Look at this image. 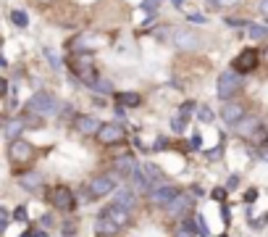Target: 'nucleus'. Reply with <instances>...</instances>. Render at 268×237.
Returning a JSON list of instances; mask_svg holds the SVG:
<instances>
[{"label": "nucleus", "instance_id": "f257e3e1", "mask_svg": "<svg viewBox=\"0 0 268 237\" xmlns=\"http://www.w3.org/2000/svg\"><path fill=\"white\" fill-rule=\"evenodd\" d=\"M58 100L50 92H37L35 98L27 103V113H37V116H45V113H55L58 111Z\"/></svg>", "mask_w": 268, "mask_h": 237}, {"label": "nucleus", "instance_id": "f03ea898", "mask_svg": "<svg viewBox=\"0 0 268 237\" xmlns=\"http://www.w3.org/2000/svg\"><path fill=\"white\" fill-rule=\"evenodd\" d=\"M239 87H242V74H237L234 69L232 72H224L218 76V98L221 100H229Z\"/></svg>", "mask_w": 268, "mask_h": 237}, {"label": "nucleus", "instance_id": "7ed1b4c3", "mask_svg": "<svg viewBox=\"0 0 268 237\" xmlns=\"http://www.w3.org/2000/svg\"><path fill=\"white\" fill-rule=\"evenodd\" d=\"M179 195H181V193L174 187V184H158V187L150 190V203H153V206H163V208H168Z\"/></svg>", "mask_w": 268, "mask_h": 237}, {"label": "nucleus", "instance_id": "20e7f679", "mask_svg": "<svg viewBox=\"0 0 268 237\" xmlns=\"http://www.w3.org/2000/svg\"><path fill=\"white\" fill-rule=\"evenodd\" d=\"M87 187H89V195H92V201H95V198H106V195H110V193L116 190V177H113V174L92 177V182H89Z\"/></svg>", "mask_w": 268, "mask_h": 237}, {"label": "nucleus", "instance_id": "39448f33", "mask_svg": "<svg viewBox=\"0 0 268 237\" xmlns=\"http://www.w3.org/2000/svg\"><path fill=\"white\" fill-rule=\"evenodd\" d=\"M97 140H100L103 145H119L126 140V129H124L121 124H103L100 132H97Z\"/></svg>", "mask_w": 268, "mask_h": 237}, {"label": "nucleus", "instance_id": "423d86ee", "mask_svg": "<svg viewBox=\"0 0 268 237\" xmlns=\"http://www.w3.org/2000/svg\"><path fill=\"white\" fill-rule=\"evenodd\" d=\"M8 156L14 164H29L32 158H35V148L27 143V140H14L8 148Z\"/></svg>", "mask_w": 268, "mask_h": 237}, {"label": "nucleus", "instance_id": "0eeeda50", "mask_svg": "<svg viewBox=\"0 0 268 237\" xmlns=\"http://www.w3.org/2000/svg\"><path fill=\"white\" fill-rule=\"evenodd\" d=\"M174 45H176V50H197L200 37H197L195 29H176L174 32Z\"/></svg>", "mask_w": 268, "mask_h": 237}, {"label": "nucleus", "instance_id": "6e6552de", "mask_svg": "<svg viewBox=\"0 0 268 237\" xmlns=\"http://www.w3.org/2000/svg\"><path fill=\"white\" fill-rule=\"evenodd\" d=\"M255 66H258V53L250 48V50H242V53L234 58L232 69L237 74H247V72H255Z\"/></svg>", "mask_w": 268, "mask_h": 237}, {"label": "nucleus", "instance_id": "1a4fd4ad", "mask_svg": "<svg viewBox=\"0 0 268 237\" xmlns=\"http://www.w3.org/2000/svg\"><path fill=\"white\" fill-rule=\"evenodd\" d=\"M100 216H106V219H110L116 224V227H126L129 224V211L126 208H121V206H116V203H110V206H106L100 211Z\"/></svg>", "mask_w": 268, "mask_h": 237}, {"label": "nucleus", "instance_id": "9d476101", "mask_svg": "<svg viewBox=\"0 0 268 237\" xmlns=\"http://www.w3.org/2000/svg\"><path fill=\"white\" fill-rule=\"evenodd\" d=\"M50 201H53V206L61 208V211H71V208H74V195H71L69 187H55L53 195H50Z\"/></svg>", "mask_w": 268, "mask_h": 237}, {"label": "nucleus", "instance_id": "9b49d317", "mask_svg": "<svg viewBox=\"0 0 268 237\" xmlns=\"http://www.w3.org/2000/svg\"><path fill=\"white\" fill-rule=\"evenodd\" d=\"M221 116H224V121L229 127H237L242 119H245V106H239V103H229L226 100V106H224V111H221Z\"/></svg>", "mask_w": 268, "mask_h": 237}, {"label": "nucleus", "instance_id": "f8f14e48", "mask_svg": "<svg viewBox=\"0 0 268 237\" xmlns=\"http://www.w3.org/2000/svg\"><path fill=\"white\" fill-rule=\"evenodd\" d=\"M113 203H116V206H121V208H126V211H132V208L137 206L134 190H132V187H119V190H116Z\"/></svg>", "mask_w": 268, "mask_h": 237}, {"label": "nucleus", "instance_id": "ddd939ff", "mask_svg": "<svg viewBox=\"0 0 268 237\" xmlns=\"http://www.w3.org/2000/svg\"><path fill=\"white\" fill-rule=\"evenodd\" d=\"M18 184H21L24 190H40L42 187V174H37V171H27V174L18 177Z\"/></svg>", "mask_w": 268, "mask_h": 237}, {"label": "nucleus", "instance_id": "4468645a", "mask_svg": "<svg viewBox=\"0 0 268 237\" xmlns=\"http://www.w3.org/2000/svg\"><path fill=\"white\" fill-rule=\"evenodd\" d=\"M237 129H239L242 137H252V134L260 129V121L255 119V116H245V119H242L239 124H237Z\"/></svg>", "mask_w": 268, "mask_h": 237}, {"label": "nucleus", "instance_id": "2eb2a0df", "mask_svg": "<svg viewBox=\"0 0 268 237\" xmlns=\"http://www.w3.org/2000/svg\"><path fill=\"white\" fill-rule=\"evenodd\" d=\"M24 119H8L5 121V137L11 140V143H14V140H18V134L24 132Z\"/></svg>", "mask_w": 268, "mask_h": 237}, {"label": "nucleus", "instance_id": "dca6fc26", "mask_svg": "<svg viewBox=\"0 0 268 237\" xmlns=\"http://www.w3.org/2000/svg\"><path fill=\"white\" fill-rule=\"evenodd\" d=\"M100 127L103 124H97V121L89 119V116H79V119H76V129H79L82 134H97V132H100Z\"/></svg>", "mask_w": 268, "mask_h": 237}, {"label": "nucleus", "instance_id": "f3484780", "mask_svg": "<svg viewBox=\"0 0 268 237\" xmlns=\"http://www.w3.org/2000/svg\"><path fill=\"white\" fill-rule=\"evenodd\" d=\"M187 206H192V198H189V195H179L171 206H168V214H171V216H181L187 211Z\"/></svg>", "mask_w": 268, "mask_h": 237}, {"label": "nucleus", "instance_id": "a211bd4d", "mask_svg": "<svg viewBox=\"0 0 268 237\" xmlns=\"http://www.w3.org/2000/svg\"><path fill=\"white\" fill-rule=\"evenodd\" d=\"M95 229H97V232H106V235H116V232H119V229L121 227H116V224L113 221H110V219H106V216H97V221H95Z\"/></svg>", "mask_w": 268, "mask_h": 237}, {"label": "nucleus", "instance_id": "6ab92c4d", "mask_svg": "<svg viewBox=\"0 0 268 237\" xmlns=\"http://www.w3.org/2000/svg\"><path fill=\"white\" fill-rule=\"evenodd\" d=\"M116 169H119V171H124V174H129V177H132L134 171H137V164H134V158H132V156H129V153H126V156H121L119 161H116Z\"/></svg>", "mask_w": 268, "mask_h": 237}, {"label": "nucleus", "instance_id": "aec40b11", "mask_svg": "<svg viewBox=\"0 0 268 237\" xmlns=\"http://www.w3.org/2000/svg\"><path fill=\"white\" fill-rule=\"evenodd\" d=\"M145 177L150 179V184H163V174H161V169H158V166H153V164H147V166H145Z\"/></svg>", "mask_w": 268, "mask_h": 237}, {"label": "nucleus", "instance_id": "412c9836", "mask_svg": "<svg viewBox=\"0 0 268 237\" xmlns=\"http://www.w3.org/2000/svg\"><path fill=\"white\" fill-rule=\"evenodd\" d=\"M247 29H250V37H252V40H266V37H268V29L260 27V24H250Z\"/></svg>", "mask_w": 268, "mask_h": 237}, {"label": "nucleus", "instance_id": "4be33fe9", "mask_svg": "<svg viewBox=\"0 0 268 237\" xmlns=\"http://www.w3.org/2000/svg\"><path fill=\"white\" fill-rule=\"evenodd\" d=\"M11 21H14L16 24V27H27V24H29V16L27 14H24V11H11Z\"/></svg>", "mask_w": 268, "mask_h": 237}, {"label": "nucleus", "instance_id": "5701e85b", "mask_svg": "<svg viewBox=\"0 0 268 237\" xmlns=\"http://www.w3.org/2000/svg\"><path fill=\"white\" fill-rule=\"evenodd\" d=\"M119 103L121 106H140V95L137 92H124V95H119Z\"/></svg>", "mask_w": 268, "mask_h": 237}, {"label": "nucleus", "instance_id": "b1692460", "mask_svg": "<svg viewBox=\"0 0 268 237\" xmlns=\"http://www.w3.org/2000/svg\"><path fill=\"white\" fill-rule=\"evenodd\" d=\"M197 119L202 121V124H211V121L215 119V113H213L208 106H202V108H200V113H197Z\"/></svg>", "mask_w": 268, "mask_h": 237}, {"label": "nucleus", "instance_id": "393cba45", "mask_svg": "<svg viewBox=\"0 0 268 237\" xmlns=\"http://www.w3.org/2000/svg\"><path fill=\"white\" fill-rule=\"evenodd\" d=\"M95 90H97V92H113V85H110L108 79H97L95 82Z\"/></svg>", "mask_w": 268, "mask_h": 237}, {"label": "nucleus", "instance_id": "a878e982", "mask_svg": "<svg viewBox=\"0 0 268 237\" xmlns=\"http://www.w3.org/2000/svg\"><path fill=\"white\" fill-rule=\"evenodd\" d=\"M158 5H161V0H145V3H142V11H145V14H155Z\"/></svg>", "mask_w": 268, "mask_h": 237}, {"label": "nucleus", "instance_id": "bb28decb", "mask_svg": "<svg viewBox=\"0 0 268 237\" xmlns=\"http://www.w3.org/2000/svg\"><path fill=\"white\" fill-rule=\"evenodd\" d=\"M11 221H14V219H11V214H8L5 208H0V229H5Z\"/></svg>", "mask_w": 268, "mask_h": 237}, {"label": "nucleus", "instance_id": "cd10ccee", "mask_svg": "<svg viewBox=\"0 0 268 237\" xmlns=\"http://www.w3.org/2000/svg\"><path fill=\"white\" fill-rule=\"evenodd\" d=\"M171 129H174V132H181V129H184V116H174V119H171Z\"/></svg>", "mask_w": 268, "mask_h": 237}, {"label": "nucleus", "instance_id": "c85d7f7f", "mask_svg": "<svg viewBox=\"0 0 268 237\" xmlns=\"http://www.w3.org/2000/svg\"><path fill=\"white\" fill-rule=\"evenodd\" d=\"M14 219H16V221H21V224H24V221H29V219H27V208L18 206V208L14 211Z\"/></svg>", "mask_w": 268, "mask_h": 237}, {"label": "nucleus", "instance_id": "c756f323", "mask_svg": "<svg viewBox=\"0 0 268 237\" xmlns=\"http://www.w3.org/2000/svg\"><path fill=\"white\" fill-rule=\"evenodd\" d=\"M45 58L53 63V69H61V61H58V55L53 53V50H45Z\"/></svg>", "mask_w": 268, "mask_h": 237}, {"label": "nucleus", "instance_id": "7c9ffc66", "mask_svg": "<svg viewBox=\"0 0 268 237\" xmlns=\"http://www.w3.org/2000/svg\"><path fill=\"white\" fill-rule=\"evenodd\" d=\"M211 195H213V201H218V203H224V198H226V190H224V187H215V190H213V193H211Z\"/></svg>", "mask_w": 268, "mask_h": 237}, {"label": "nucleus", "instance_id": "2f4dec72", "mask_svg": "<svg viewBox=\"0 0 268 237\" xmlns=\"http://www.w3.org/2000/svg\"><path fill=\"white\" fill-rule=\"evenodd\" d=\"M195 111V103H192V100H189V103H184V106H181V116H184V119H189V113H192Z\"/></svg>", "mask_w": 268, "mask_h": 237}, {"label": "nucleus", "instance_id": "473e14b6", "mask_svg": "<svg viewBox=\"0 0 268 237\" xmlns=\"http://www.w3.org/2000/svg\"><path fill=\"white\" fill-rule=\"evenodd\" d=\"M237 187H239V177L232 174V177H229V182H226V190H237Z\"/></svg>", "mask_w": 268, "mask_h": 237}, {"label": "nucleus", "instance_id": "72a5a7b5", "mask_svg": "<svg viewBox=\"0 0 268 237\" xmlns=\"http://www.w3.org/2000/svg\"><path fill=\"white\" fill-rule=\"evenodd\" d=\"M245 201H247V203H255V201H258V190H255V187L247 190V193H245Z\"/></svg>", "mask_w": 268, "mask_h": 237}, {"label": "nucleus", "instance_id": "f704fd0d", "mask_svg": "<svg viewBox=\"0 0 268 237\" xmlns=\"http://www.w3.org/2000/svg\"><path fill=\"white\" fill-rule=\"evenodd\" d=\"M176 237H197V235H195V232H189V229H184V227H181L179 232H176ZM200 237H202V235H200Z\"/></svg>", "mask_w": 268, "mask_h": 237}, {"label": "nucleus", "instance_id": "c9c22d12", "mask_svg": "<svg viewBox=\"0 0 268 237\" xmlns=\"http://www.w3.org/2000/svg\"><path fill=\"white\" fill-rule=\"evenodd\" d=\"M260 14L268 18V0H260Z\"/></svg>", "mask_w": 268, "mask_h": 237}, {"label": "nucleus", "instance_id": "e433bc0d", "mask_svg": "<svg viewBox=\"0 0 268 237\" xmlns=\"http://www.w3.org/2000/svg\"><path fill=\"white\" fill-rule=\"evenodd\" d=\"M226 24H229V27H242L245 21H239V18H226Z\"/></svg>", "mask_w": 268, "mask_h": 237}, {"label": "nucleus", "instance_id": "4c0bfd02", "mask_svg": "<svg viewBox=\"0 0 268 237\" xmlns=\"http://www.w3.org/2000/svg\"><path fill=\"white\" fill-rule=\"evenodd\" d=\"M202 145V140H200V134H192V148H200Z\"/></svg>", "mask_w": 268, "mask_h": 237}, {"label": "nucleus", "instance_id": "58836bf2", "mask_svg": "<svg viewBox=\"0 0 268 237\" xmlns=\"http://www.w3.org/2000/svg\"><path fill=\"white\" fill-rule=\"evenodd\" d=\"M50 224H53V216L45 214V216H42V227H50Z\"/></svg>", "mask_w": 268, "mask_h": 237}, {"label": "nucleus", "instance_id": "ea45409f", "mask_svg": "<svg viewBox=\"0 0 268 237\" xmlns=\"http://www.w3.org/2000/svg\"><path fill=\"white\" fill-rule=\"evenodd\" d=\"M63 235H74V224H66V227H63Z\"/></svg>", "mask_w": 268, "mask_h": 237}, {"label": "nucleus", "instance_id": "a19ab883", "mask_svg": "<svg viewBox=\"0 0 268 237\" xmlns=\"http://www.w3.org/2000/svg\"><path fill=\"white\" fill-rule=\"evenodd\" d=\"M234 3H239V0H218V5H224V8L226 5H234Z\"/></svg>", "mask_w": 268, "mask_h": 237}, {"label": "nucleus", "instance_id": "79ce46f5", "mask_svg": "<svg viewBox=\"0 0 268 237\" xmlns=\"http://www.w3.org/2000/svg\"><path fill=\"white\" fill-rule=\"evenodd\" d=\"M189 21H197L200 24V21H205V18H202L200 14H192V16H189Z\"/></svg>", "mask_w": 268, "mask_h": 237}, {"label": "nucleus", "instance_id": "37998d69", "mask_svg": "<svg viewBox=\"0 0 268 237\" xmlns=\"http://www.w3.org/2000/svg\"><path fill=\"white\" fill-rule=\"evenodd\" d=\"M35 3H40V5H50V3H55V0H35Z\"/></svg>", "mask_w": 268, "mask_h": 237}, {"label": "nucleus", "instance_id": "c03bdc74", "mask_svg": "<svg viewBox=\"0 0 268 237\" xmlns=\"http://www.w3.org/2000/svg\"><path fill=\"white\" fill-rule=\"evenodd\" d=\"M260 158H263V161H268V148H263V153H260Z\"/></svg>", "mask_w": 268, "mask_h": 237}, {"label": "nucleus", "instance_id": "a18cd8bd", "mask_svg": "<svg viewBox=\"0 0 268 237\" xmlns=\"http://www.w3.org/2000/svg\"><path fill=\"white\" fill-rule=\"evenodd\" d=\"M35 237H48V232L42 229V232H35Z\"/></svg>", "mask_w": 268, "mask_h": 237}, {"label": "nucleus", "instance_id": "49530a36", "mask_svg": "<svg viewBox=\"0 0 268 237\" xmlns=\"http://www.w3.org/2000/svg\"><path fill=\"white\" fill-rule=\"evenodd\" d=\"M18 237H35V235H32V232H24V235H18Z\"/></svg>", "mask_w": 268, "mask_h": 237}, {"label": "nucleus", "instance_id": "de8ad7c7", "mask_svg": "<svg viewBox=\"0 0 268 237\" xmlns=\"http://www.w3.org/2000/svg\"><path fill=\"white\" fill-rule=\"evenodd\" d=\"M171 3H174V5H181V3H184V0H171Z\"/></svg>", "mask_w": 268, "mask_h": 237}, {"label": "nucleus", "instance_id": "09e8293b", "mask_svg": "<svg viewBox=\"0 0 268 237\" xmlns=\"http://www.w3.org/2000/svg\"><path fill=\"white\" fill-rule=\"evenodd\" d=\"M266 61H268V48H266Z\"/></svg>", "mask_w": 268, "mask_h": 237}, {"label": "nucleus", "instance_id": "8fccbe9b", "mask_svg": "<svg viewBox=\"0 0 268 237\" xmlns=\"http://www.w3.org/2000/svg\"><path fill=\"white\" fill-rule=\"evenodd\" d=\"M218 237H226V235H218Z\"/></svg>", "mask_w": 268, "mask_h": 237}]
</instances>
